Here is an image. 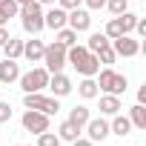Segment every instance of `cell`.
<instances>
[{
  "instance_id": "obj_1",
  "label": "cell",
  "mask_w": 146,
  "mask_h": 146,
  "mask_svg": "<svg viewBox=\"0 0 146 146\" xmlns=\"http://www.w3.org/2000/svg\"><path fill=\"white\" fill-rule=\"evenodd\" d=\"M17 17H20V26H23L26 35H40V32L46 29V26H43V6L37 3V0L23 3L20 12H17Z\"/></svg>"
},
{
  "instance_id": "obj_2",
  "label": "cell",
  "mask_w": 146,
  "mask_h": 146,
  "mask_svg": "<svg viewBox=\"0 0 146 146\" xmlns=\"http://www.w3.org/2000/svg\"><path fill=\"white\" fill-rule=\"evenodd\" d=\"M98 75H100V78H98L95 83H98V89H100L103 95H117V98H120V95L126 92V86H129L126 75L115 72L112 66H106V69H98Z\"/></svg>"
},
{
  "instance_id": "obj_3",
  "label": "cell",
  "mask_w": 146,
  "mask_h": 146,
  "mask_svg": "<svg viewBox=\"0 0 146 146\" xmlns=\"http://www.w3.org/2000/svg\"><path fill=\"white\" fill-rule=\"evenodd\" d=\"M17 80H20L23 95H29V92H43V89L49 86V72H46V66H35V69L26 72V75H20Z\"/></svg>"
},
{
  "instance_id": "obj_4",
  "label": "cell",
  "mask_w": 146,
  "mask_h": 146,
  "mask_svg": "<svg viewBox=\"0 0 146 146\" xmlns=\"http://www.w3.org/2000/svg\"><path fill=\"white\" fill-rule=\"evenodd\" d=\"M43 63H46V72L49 75H54V72H63V66H66V46L63 43H49L46 49H43Z\"/></svg>"
},
{
  "instance_id": "obj_5",
  "label": "cell",
  "mask_w": 146,
  "mask_h": 146,
  "mask_svg": "<svg viewBox=\"0 0 146 146\" xmlns=\"http://www.w3.org/2000/svg\"><path fill=\"white\" fill-rule=\"evenodd\" d=\"M109 46L115 49L117 57H137V54L143 52V43H140L135 35H120V37L109 40Z\"/></svg>"
},
{
  "instance_id": "obj_6",
  "label": "cell",
  "mask_w": 146,
  "mask_h": 146,
  "mask_svg": "<svg viewBox=\"0 0 146 146\" xmlns=\"http://www.w3.org/2000/svg\"><path fill=\"white\" fill-rule=\"evenodd\" d=\"M20 123H23V129H26V132L40 135V132H46V129H49V115H46V112H37V109H26V112H23V117H20Z\"/></svg>"
},
{
  "instance_id": "obj_7",
  "label": "cell",
  "mask_w": 146,
  "mask_h": 146,
  "mask_svg": "<svg viewBox=\"0 0 146 146\" xmlns=\"http://www.w3.org/2000/svg\"><path fill=\"white\" fill-rule=\"evenodd\" d=\"M66 26L75 29L78 35H80V32H89V29H92V15H89V9H83V6L69 9V12H66Z\"/></svg>"
},
{
  "instance_id": "obj_8",
  "label": "cell",
  "mask_w": 146,
  "mask_h": 146,
  "mask_svg": "<svg viewBox=\"0 0 146 146\" xmlns=\"http://www.w3.org/2000/svg\"><path fill=\"white\" fill-rule=\"evenodd\" d=\"M83 129H86V135H89L92 143H103V140L112 135V132H109V120H106L103 115H100V117H89V123H86Z\"/></svg>"
},
{
  "instance_id": "obj_9",
  "label": "cell",
  "mask_w": 146,
  "mask_h": 146,
  "mask_svg": "<svg viewBox=\"0 0 146 146\" xmlns=\"http://www.w3.org/2000/svg\"><path fill=\"white\" fill-rule=\"evenodd\" d=\"M46 89H52V95L54 98H66V95H72V80L63 75V72H54V75H49V86Z\"/></svg>"
},
{
  "instance_id": "obj_10",
  "label": "cell",
  "mask_w": 146,
  "mask_h": 146,
  "mask_svg": "<svg viewBox=\"0 0 146 146\" xmlns=\"http://www.w3.org/2000/svg\"><path fill=\"white\" fill-rule=\"evenodd\" d=\"M43 26H46V29H52V32L63 29V26H66V9H60L57 3H54V6H49V12H43Z\"/></svg>"
},
{
  "instance_id": "obj_11",
  "label": "cell",
  "mask_w": 146,
  "mask_h": 146,
  "mask_svg": "<svg viewBox=\"0 0 146 146\" xmlns=\"http://www.w3.org/2000/svg\"><path fill=\"white\" fill-rule=\"evenodd\" d=\"M20 78V63L17 60H3V63H0V83H3V86H9V83H15Z\"/></svg>"
},
{
  "instance_id": "obj_12",
  "label": "cell",
  "mask_w": 146,
  "mask_h": 146,
  "mask_svg": "<svg viewBox=\"0 0 146 146\" xmlns=\"http://www.w3.org/2000/svg\"><path fill=\"white\" fill-rule=\"evenodd\" d=\"M43 49H46L43 40H23V57H26L29 63L43 60Z\"/></svg>"
},
{
  "instance_id": "obj_13",
  "label": "cell",
  "mask_w": 146,
  "mask_h": 146,
  "mask_svg": "<svg viewBox=\"0 0 146 146\" xmlns=\"http://www.w3.org/2000/svg\"><path fill=\"white\" fill-rule=\"evenodd\" d=\"M109 132L112 135H117V137H126V135H132V123H129V117L126 115H112V120H109Z\"/></svg>"
},
{
  "instance_id": "obj_14",
  "label": "cell",
  "mask_w": 146,
  "mask_h": 146,
  "mask_svg": "<svg viewBox=\"0 0 146 146\" xmlns=\"http://www.w3.org/2000/svg\"><path fill=\"white\" fill-rule=\"evenodd\" d=\"M120 109H123V103H120L117 95H100V115H103V117H112V115H117Z\"/></svg>"
},
{
  "instance_id": "obj_15",
  "label": "cell",
  "mask_w": 146,
  "mask_h": 146,
  "mask_svg": "<svg viewBox=\"0 0 146 146\" xmlns=\"http://www.w3.org/2000/svg\"><path fill=\"white\" fill-rule=\"evenodd\" d=\"M86 57H89V49L80 46V43H75V46H69V49H66V63H72L75 69H80Z\"/></svg>"
},
{
  "instance_id": "obj_16",
  "label": "cell",
  "mask_w": 146,
  "mask_h": 146,
  "mask_svg": "<svg viewBox=\"0 0 146 146\" xmlns=\"http://www.w3.org/2000/svg\"><path fill=\"white\" fill-rule=\"evenodd\" d=\"M80 126H75V123H72V120H63L60 126H57V137L60 140H66V143H72V140H78L80 137Z\"/></svg>"
},
{
  "instance_id": "obj_17",
  "label": "cell",
  "mask_w": 146,
  "mask_h": 146,
  "mask_svg": "<svg viewBox=\"0 0 146 146\" xmlns=\"http://www.w3.org/2000/svg\"><path fill=\"white\" fill-rule=\"evenodd\" d=\"M78 95H80L83 100H95V98L100 95V89H98L95 78H83V80L78 83Z\"/></svg>"
},
{
  "instance_id": "obj_18",
  "label": "cell",
  "mask_w": 146,
  "mask_h": 146,
  "mask_svg": "<svg viewBox=\"0 0 146 146\" xmlns=\"http://www.w3.org/2000/svg\"><path fill=\"white\" fill-rule=\"evenodd\" d=\"M126 117H129L132 129H146V106H143V103H135Z\"/></svg>"
},
{
  "instance_id": "obj_19",
  "label": "cell",
  "mask_w": 146,
  "mask_h": 146,
  "mask_svg": "<svg viewBox=\"0 0 146 146\" xmlns=\"http://www.w3.org/2000/svg\"><path fill=\"white\" fill-rule=\"evenodd\" d=\"M3 54H6L9 60H20V57H23V40L9 37V40L3 43Z\"/></svg>"
},
{
  "instance_id": "obj_20",
  "label": "cell",
  "mask_w": 146,
  "mask_h": 146,
  "mask_svg": "<svg viewBox=\"0 0 146 146\" xmlns=\"http://www.w3.org/2000/svg\"><path fill=\"white\" fill-rule=\"evenodd\" d=\"M89 117H92V112H89V106H75V109L69 112V117H66V120H72V123H75V126H80V129H83V126L89 123Z\"/></svg>"
},
{
  "instance_id": "obj_21",
  "label": "cell",
  "mask_w": 146,
  "mask_h": 146,
  "mask_svg": "<svg viewBox=\"0 0 146 146\" xmlns=\"http://www.w3.org/2000/svg\"><path fill=\"white\" fill-rule=\"evenodd\" d=\"M23 106L43 112V109H46V95H43V92H29V95H23Z\"/></svg>"
},
{
  "instance_id": "obj_22",
  "label": "cell",
  "mask_w": 146,
  "mask_h": 146,
  "mask_svg": "<svg viewBox=\"0 0 146 146\" xmlns=\"http://www.w3.org/2000/svg\"><path fill=\"white\" fill-rule=\"evenodd\" d=\"M98 69H100V60H98V54L89 52V57H86L83 66L78 69V75H83V78H95V75H98Z\"/></svg>"
},
{
  "instance_id": "obj_23",
  "label": "cell",
  "mask_w": 146,
  "mask_h": 146,
  "mask_svg": "<svg viewBox=\"0 0 146 146\" xmlns=\"http://www.w3.org/2000/svg\"><path fill=\"white\" fill-rule=\"evenodd\" d=\"M103 46H109V37H106L103 32H92V35H89V40H86V49H89L92 54H98Z\"/></svg>"
},
{
  "instance_id": "obj_24",
  "label": "cell",
  "mask_w": 146,
  "mask_h": 146,
  "mask_svg": "<svg viewBox=\"0 0 146 146\" xmlns=\"http://www.w3.org/2000/svg\"><path fill=\"white\" fill-rule=\"evenodd\" d=\"M57 43H63L66 49H69V46H75V43H78V32H75V29H69V26L57 29Z\"/></svg>"
},
{
  "instance_id": "obj_25",
  "label": "cell",
  "mask_w": 146,
  "mask_h": 146,
  "mask_svg": "<svg viewBox=\"0 0 146 146\" xmlns=\"http://www.w3.org/2000/svg\"><path fill=\"white\" fill-rule=\"evenodd\" d=\"M117 20H120L123 35H132V32H135V23H137V15H135V12H123V15H117Z\"/></svg>"
},
{
  "instance_id": "obj_26",
  "label": "cell",
  "mask_w": 146,
  "mask_h": 146,
  "mask_svg": "<svg viewBox=\"0 0 146 146\" xmlns=\"http://www.w3.org/2000/svg\"><path fill=\"white\" fill-rule=\"evenodd\" d=\"M0 12L6 15V20H12V17H17L20 3H17V0H0Z\"/></svg>"
},
{
  "instance_id": "obj_27",
  "label": "cell",
  "mask_w": 146,
  "mask_h": 146,
  "mask_svg": "<svg viewBox=\"0 0 146 146\" xmlns=\"http://www.w3.org/2000/svg\"><path fill=\"white\" fill-rule=\"evenodd\" d=\"M60 143H63V140H60L54 132H49V129H46V132H40V135H37V143H35V146H60Z\"/></svg>"
},
{
  "instance_id": "obj_28",
  "label": "cell",
  "mask_w": 146,
  "mask_h": 146,
  "mask_svg": "<svg viewBox=\"0 0 146 146\" xmlns=\"http://www.w3.org/2000/svg\"><path fill=\"white\" fill-rule=\"evenodd\" d=\"M106 9L112 12V17H117V15L129 12V0H106Z\"/></svg>"
},
{
  "instance_id": "obj_29",
  "label": "cell",
  "mask_w": 146,
  "mask_h": 146,
  "mask_svg": "<svg viewBox=\"0 0 146 146\" xmlns=\"http://www.w3.org/2000/svg\"><path fill=\"white\" fill-rule=\"evenodd\" d=\"M103 35H106L109 40H115V37H120V35H123V29H120V20H117V17H112V20L106 23V29H103Z\"/></svg>"
},
{
  "instance_id": "obj_30",
  "label": "cell",
  "mask_w": 146,
  "mask_h": 146,
  "mask_svg": "<svg viewBox=\"0 0 146 146\" xmlns=\"http://www.w3.org/2000/svg\"><path fill=\"white\" fill-rule=\"evenodd\" d=\"M115 57H117V54H115V49H112V46H103V49L98 52V60H100L103 66H112V63H115Z\"/></svg>"
},
{
  "instance_id": "obj_31",
  "label": "cell",
  "mask_w": 146,
  "mask_h": 146,
  "mask_svg": "<svg viewBox=\"0 0 146 146\" xmlns=\"http://www.w3.org/2000/svg\"><path fill=\"white\" fill-rule=\"evenodd\" d=\"M12 115H15L12 103H9V100H0V123H9V120H12Z\"/></svg>"
},
{
  "instance_id": "obj_32",
  "label": "cell",
  "mask_w": 146,
  "mask_h": 146,
  "mask_svg": "<svg viewBox=\"0 0 146 146\" xmlns=\"http://www.w3.org/2000/svg\"><path fill=\"white\" fill-rule=\"evenodd\" d=\"M43 112H46L49 117H52V115H57V112H60V98H54V95H52V98H46V109H43Z\"/></svg>"
},
{
  "instance_id": "obj_33",
  "label": "cell",
  "mask_w": 146,
  "mask_h": 146,
  "mask_svg": "<svg viewBox=\"0 0 146 146\" xmlns=\"http://www.w3.org/2000/svg\"><path fill=\"white\" fill-rule=\"evenodd\" d=\"M57 6L69 12V9H78V6H83V0H57Z\"/></svg>"
},
{
  "instance_id": "obj_34",
  "label": "cell",
  "mask_w": 146,
  "mask_h": 146,
  "mask_svg": "<svg viewBox=\"0 0 146 146\" xmlns=\"http://www.w3.org/2000/svg\"><path fill=\"white\" fill-rule=\"evenodd\" d=\"M83 3H86V9L98 12V9H103V6H106V0H83Z\"/></svg>"
},
{
  "instance_id": "obj_35",
  "label": "cell",
  "mask_w": 146,
  "mask_h": 146,
  "mask_svg": "<svg viewBox=\"0 0 146 146\" xmlns=\"http://www.w3.org/2000/svg\"><path fill=\"white\" fill-rule=\"evenodd\" d=\"M135 35H137V37H146V20L137 17V23H135Z\"/></svg>"
},
{
  "instance_id": "obj_36",
  "label": "cell",
  "mask_w": 146,
  "mask_h": 146,
  "mask_svg": "<svg viewBox=\"0 0 146 146\" xmlns=\"http://www.w3.org/2000/svg\"><path fill=\"white\" fill-rule=\"evenodd\" d=\"M9 37H12V35H9V29H6V26H0V49H3V43H6Z\"/></svg>"
},
{
  "instance_id": "obj_37",
  "label": "cell",
  "mask_w": 146,
  "mask_h": 146,
  "mask_svg": "<svg viewBox=\"0 0 146 146\" xmlns=\"http://www.w3.org/2000/svg\"><path fill=\"white\" fill-rule=\"evenodd\" d=\"M72 146H95L89 137H78V140H72Z\"/></svg>"
},
{
  "instance_id": "obj_38",
  "label": "cell",
  "mask_w": 146,
  "mask_h": 146,
  "mask_svg": "<svg viewBox=\"0 0 146 146\" xmlns=\"http://www.w3.org/2000/svg\"><path fill=\"white\" fill-rule=\"evenodd\" d=\"M137 103H146V86L137 89Z\"/></svg>"
},
{
  "instance_id": "obj_39",
  "label": "cell",
  "mask_w": 146,
  "mask_h": 146,
  "mask_svg": "<svg viewBox=\"0 0 146 146\" xmlns=\"http://www.w3.org/2000/svg\"><path fill=\"white\" fill-rule=\"evenodd\" d=\"M37 3H40V6H54L57 0H37Z\"/></svg>"
},
{
  "instance_id": "obj_40",
  "label": "cell",
  "mask_w": 146,
  "mask_h": 146,
  "mask_svg": "<svg viewBox=\"0 0 146 146\" xmlns=\"http://www.w3.org/2000/svg\"><path fill=\"white\" fill-rule=\"evenodd\" d=\"M6 23H9V20H6V15H3V12H0V26H6Z\"/></svg>"
},
{
  "instance_id": "obj_41",
  "label": "cell",
  "mask_w": 146,
  "mask_h": 146,
  "mask_svg": "<svg viewBox=\"0 0 146 146\" xmlns=\"http://www.w3.org/2000/svg\"><path fill=\"white\" fill-rule=\"evenodd\" d=\"M17 3H20V6H23V3H29V0H17Z\"/></svg>"
},
{
  "instance_id": "obj_42",
  "label": "cell",
  "mask_w": 146,
  "mask_h": 146,
  "mask_svg": "<svg viewBox=\"0 0 146 146\" xmlns=\"http://www.w3.org/2000/svg\"><path fill=\"white\" fill-rule=\"evenodd\" d=\"M17 146H26V143H17ZM29 146H32V143H29Z\"/></svg>"
}]
</instances>
